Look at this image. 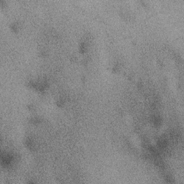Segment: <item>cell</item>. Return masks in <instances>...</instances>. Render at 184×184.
<instances>
[{
	"instance_id": "cell-4",
	"label": "cell",
	"mask_w": 184,
	"mask_h": 184,
	"mask_svg": "<svg viewBox=\"0 0 184 184\" xmlns=\"http://www.w3.org/2000/svg\"><path fill=\"white\" fill-rule=\"evenodd\" d=\"M121 69H122V65L120 62H118V61L114 62L110 67V71L112 74H118L120 72Z\"/></svg>"
},
{
	"instance_id": "cell-2",
	"label": "cell",
	"mask_w": 184,
	"mask_h": 184,
	"mask_svg": "<svg viewBox=\"0 0 184 184\" xmlns=\"http://www.w3.org/2000/svg\"><path fill=\"white\" fill-rule=\"evenodd\" d=\"M23 145L29 150H35V142L34 139L30 136H27L23 140Z\"/></svg>"
},
{
	"instance_id": "cell-8",
	"label": "cell",
	"mask_w": 184,
	"mask_h": 184,
	"mask_svg": "<svg viewBox=\"0 0 184 184\" xmlns=\"http://www.w3.org/2000/svg\"><path fill=\"white\" fill-rule=\"evenodd\" d=\"M38 55L41 58H46L48 56V50L46 49L42 48L38 51Z\"/></svg>"
},
{
	"instance_id": "cell-7",
	"label": "cell",
	"mask_w": 184,
	"mask_h": 184,
	"mask_svg": "<svg viewBox=\"0 0 184 184\" xmlns=\"http://www.w3.org/2000/svg\"><path fill=\"white\" fill-rule=\"evenodd\" d=\"M29 122L32 125H39L42 122V119L40 116H32L29 119Z\"/></svg>"
},
{
	"instance_id": "cell-1",
	"label": "cell",
	"mask_w": 184,
	"mask_h": 184,
	"mask_svg": "<svg viewBox=\"0 0 184 184\" xmlns=\"http://www.w3.org/2000/svg\"><path fill=\"white\" fill-rule=\"evenodd\" d=\"M89 40L87 39H83V40H81L79 41V44H78V50H79V52L81 54H86L89 51Z\"/></svg>"
},
{
	"instance_id": "cell-3",
	"label": "cell",
	"mask_w": 184,
	"mask_h": 184,
	"mask_svg": "<svg viewBox=\"0 0 184 184\" xmlns=\"http://www.w3.org/2000/svg\"><path fill=\"white\" fill-rule=\"evenodd\" d=\"M10 29L14 33H17L22 28V25L18 21H13L10 24Z\"/></svg>"
},
{
	"instance_id": "cell-9",
	"label": "cell",
	"mask_w": 184,
	"mask_h": 184,
	"mask_svg": "<svg viewBox=\"0 0 184 184\" xmlns=\"http://www.w3.org/2000/svg\"><path fill=\"white\" fill-rule=\"evenodd\" d=\"M26 107L29 111H34L35 110V104L34 103H28Z\"/></svg>"
},
{
	"instance_id": "cell-6",
	"label": "cell",
	"mask_w": 184,
	"mask_h": 184,
	"mask_svg": "<svg viewBox=\"0 0 184 184\" xmlns=\"http://www.w3.org/2000/svg\"><path fill=\"white\" fill-rule=\"evenodd\" d=\"M151 122L153 123V125L156 127H160L163 123L162 116L159 115H153L151 118Z\"/></svg>"
},
{
	"instance_id": "cell-5",
	"label": "cell",
	"mask_w": 184,
	"mask_h": 184,
	"mask_svg": "<svg viewBox=\"0 0 184 184\" xmlns=\"http://www.w3.org/2000/svg\"><path fill=\"white\" fill-rule=\"evenodd\" d=\"M66 101H67L66 98H65L63 96H60L57 97V98L55 99V104L57 107L61 108V107H63L64 105H65Z\"/></svg>"
}]
</instances>
